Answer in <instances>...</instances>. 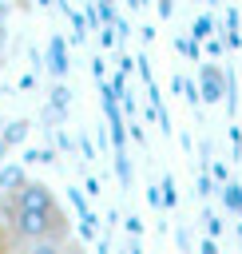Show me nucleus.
<instances>
[{
	"instance_id": "f257e3e1",
	"label": "nucleus",
	"mask_w": 242,
	"mask_h": 254,
	"mask_svg": "<svg viewBox=\"0 0 242 254\" xmlns=\"http://www.w3.org/2000/svg\"><path fill=\"white\" fill-rule=\"evenodd\" d=\"M0 230L12 242H67L71 218L48 183L16 175L0 187Z\"/></svg>"
},
{
	"instance_id": "f03ea898",
	"label": "nucleus",
	"mask_w": 242,
	"mask_h": 254,
	"mask_svg": "<svg viewBox=\"0 0 242 254\" xmlns=\"http://www.w3.org/2000/svg\"><path fill=\"white\" fill-rule=\"evenodd\" d=\"M63 254H83V246H79V242H75V238H71V242H67V250H63Z\"/></svg>"
},
{
	"instance_id": "7ed1b4c3",
	"label": "nucleus",
	"mask_w": 242,
	"mask_h": 254,
	"mask_svg": "<svg viewBox=\"0 0 242 254\" xmlns=\"http://www.w3.org/2000/svg\"><path fill=\"white\" fill-rule=\"evenodd\" d=\"M0 147H4V123H0Z\"/></svg>"
}]
</instances>
